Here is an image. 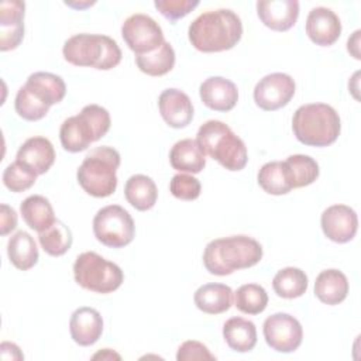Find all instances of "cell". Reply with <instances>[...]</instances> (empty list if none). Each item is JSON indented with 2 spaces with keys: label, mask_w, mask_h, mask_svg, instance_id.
I'll use <instances>...</instances> for the list:
<instances>
[{
  "label": "cell",
  "mask_w": 361,
  "mask_h": 361,
  "mask_svg": "<svg viewBox=\"0 0 361 361\" xmlns=\"http://www.w3.org/2000/svg\"><path fill=\"white\" fill-rule=\"evenodd\" d=\"M189 41L200 52L231 49L241 39L243 23L230 8L202 13L189 25Z\"/></svg>",
  "instance_id": "6da1fadb"
},
{
  "label": "cell",
  "mask_w": 361,
  "mask_h": 361,
  "mask_svg": "<svg viewBox=\"0 0 361 361\" xmlns=\"http://www.w3.org/2000/svg\"><path fill=\"white\" fill-rule=\"evenodd\" d=\"M262 258V245L248 235H230L212 240L203 252V265L212 275L226 276L237 269L257 265Z\"/></svg>",
  "instance_id": "7a4b0ae2"
},
{
  "label": "cell",
  "mask_w": 361,
  "mask_h": 361,
  "mask_svg": "<svg viewBox=\"0 0 361 361\" xmlns=\"http://www.w3.org/2000/svg\"><path fill=\"white\" fill-rule=\"evenodd\" d=\"M292 130L296 140L309 147L331 145L340 135L338 113L324 103L300 106L292 117Z\"/></svg>",
  "instance_id": "3957f363"
},
{
  "label": "cell",
  "mask_w": 361,
  "mask_h": 361,
  "mask_svg": "<svg viewBox=\"0 0 361 361\" xmlns=\"http://www.w3.org/2000/svg\"><path fill=\"white\" fill-rule=\"evenodd\" d=\"M204 155L216 159L227 171H241L247 165L248 154L244 141L219 120L203 123L196 134Z\"/></svg>",
  "instance_id": "277c9868"
},
{
  "label": "cell",
  "mask_w": 361,
  "mask_h": 361,
  "mask_svg": "<svg viewBox=\"0 0 361 361\" xmlns=\"http://www.w3.org/2000/svg\"><path fill=\"white\" fill-rule=\"evenodd\" d=\"M65 61L75 66H90L99 71L116 68L121 61L118 44L103 34H76L63 44Z\"/></svg>",
  "instance_id": "5b68a950"
},
{
  "label": "cell",
  "mask_w": 361,
  "mask_h": 361,
  "mask_svg": "<svg viewBox=\"0 0 361 361\" xmlns=\"http://www.w3.org/2000/svg\"><path fill=\"white\" fill-rule=\"evenodd\" d=\"M120 161L118 151L111 147L102 145L90 149L76 172L80 188L94 197L113 195L117 188L116 172Z\"/></svg>",
  "instance_id": "8992f818"
},
{
  "label": "cell",
  "mask_w": 361,
  "mask_h": 361,
  "mask_svg": "<svg viewBox=\"0 0 361 361\" xmlns=\"http://www.w3.org/2000/svg\"><path fill=\"white\" fill-rule=\"evenodd\" d=\"M110 114L99 104L85 106L79 114L63 120L59 128V140L65 151L80 152L100 140L110 130Z\"/></svg>",
  "instance_id": "52a82bcc"
},
{
  "label": "cell",
  "mask_w": 361,
  "mask_h": 361,
  "mask_svg": "<svg viewBox=\"0 0 361 361\" xmlns=\"http://www.w3.org/2000/svg\"><path fill=\"white\" fill-rule=\"evenodd\" d=\"M73 276L83 289L102 295L117 290L124 281L121 268L94 251H85L76 257Z\"/></svg>",
  "instance_id": "ba28073f"
},
{
  "label": "cell",
  "mask_w": 361,
  "mask_h": 361,
  "mask_svg": "<svg viewBox=\"0 0 361 361\" xmlns=\"http://www.w3.org/2000/svg\"><path fill=\"white\" fill-rule=\"evenodd\" d=\"M93 234L103 245L121 248L134 240L135 224L124 207L109 204L96 213L93 219Z\"/></svg>",
  "instance_id": "9c48e42d"
},
{
  "label": "cell",
  "mask_w": 361,
  "mask_h": 361,
  "mask_svg": "<svg viewBox=\"0 0 361 361\" xmlns=\"http://www.w3.org/2000/svg\"><path fill=\"white\" fill-rule=\"evenodd\" d=\"M121 37L135 55H142L158 49L164 39L159 24L147 14H133L121 25Z\"/></svg>",
  "instance_id": "30bf717a"
},
{
  "label": "cell",
  "mask_w": 361,
  "mask_h": 361,
  "mask_svg": "<svg viewBox=\"0 0 361 361\" xmlns=\"http://www.w3.org/2000/svg\"><path fill=\"white\" fill-rule=\"evenodd\" d=\"M262 333L267 344L278 353H293L303 338L302 324L289 313H274L265 319Z\"/></svg>",
  "instance_id": "8fae6325"
},
{
  "label": "cell",
  "mask_w": 361,
  "mask_h": 361,
  "mask_svg": "<svg viewBox=\"0 0 361 361\" xmlns=\"http://www.w3.org/2000/svg\"><path fill=\"white\" fill-rule=\"evenodd\" d=\"M296 90L295 80L288 73L274 72L262 79L254 87L255 104L265 110L274 111L286 106Z\"/></svg>",
  "instance_id": "7c38bea8"
},
{
  "label": "cell",
  "mask_w": 361,
  "mask_h": 361,
  "mask_svg": "<svg viewBox=\"0 0 361 361\" xmlns=\"http://www.w3.org/2000/svg\"><path fill=\"white\" fill-rule=\"evenodd\" d=\"M320 224L329 240L344 244L355 237L358 230V217L350 206L333 204L322 213Z\"/></svg>",
  "instance_id": "4fadbf2b"
},
{
  "label": "cell",
  "mask_w": 361,
  "mask_h": 361,
  "mask_svg": "<svg viewBox=\"0 0 361 361\" xmlns=\"http://www.w3.org/2000/svg\"><path fill=\"white\" fill-rule=\"evenodd\" d=\"M25 3L4 0L0 3V49H16L24 37Z\"/></svg>",
  "instance_id": "5bb4252c"
},
{
  "label": "cell",
  "mask_w": 361,
  "mask_h": 361,
  "mask_svg": "<svg viewBox=\"0 0 361 361\" xmlns=\"http://www.w3.org/2000/svg\"><path fill=\"white\" fill-rule=\"evenodd\" d=\"M23 89L27 94L44 107H51L63 100L66 85L59 75L51 72H34L27 78Z\"/></svg>",
  "instance_id": "9a60e30c"
},
{
  "label": "cell",
  "mask_w": 361,
  "mask_h": 361,
  "mask_svg": "<svg viewBox=\"0 0 361 361\" xmlns=\"http://www.w3.org/2000/svg\"><path fill=\"white\" fill-rule=\"evenodd\" d=\"M306 34L316 45H333L341 35L338 16L327 7L312 8L306 18Z\"/></svg>",
  "instance_id": "2e32d148"
},
{
  "label": "cell",
  "mask_w": 361,
  "mask_h": 361,
  "mask_svg": "<svg viewBox=\"0 0 361 361\" xmlns=\"http://www.w3.org/2000/svg\"><path fill=\"white\" fill-rule=\"evenodd\" d=\"M158 107L161 117L172 128H185L193 118V104L189 96L175 87L165 89L159 94Z\"/></svg>",
  "instance_id": "e0dca14e"
},
{
  "label": "cell",
  "mask_w": 361,
  "mask_h": 361,
  "mask_svg": "<svg viewBox=\"0 0 361 361\" xmlns=\"http://www.w3.org/2000/svg\"><path fill=\"white\" fill-rule=\"evenodd\" d=\"M257 14L265 27L274 31H288L298 21L299 1L296 0L257 1Z\"/></svg>",
  "instance_id": "ac0fdd59"
},
{
  "label": "cell",
  "mask_w": 361,
  "mask_h": 361,
  "mask_svg": "<svg viewBox=\"0 0 361 361\" xmlns=\"http://www.w3.org/2000/svg\"><path fill=\"white\" fill-rule=\"evenodd\" d=\"M199 94L203 104L214 111H230L238 102L237 86L223 76L207 78L200 85Z\"/></svg>",
  "instance_id": "d6986e66"
},
{
  "label": "cell",
  "mask_w": 361,
  "mask_h": 361,
  "mask_svg": "<svg viewBox=\"0 0 361 361\" xmlns=\"http://www.w3.org/2000/svg\"><path fill=\"white\" fill-rule=\"evenodd\" d=\"M69 331L76 344L83 347L94 344L103 333L102 314L89 306L78 307L71 316Z\"/></svg>",
  "instance_id": "ffe728a7"
},
{
  "label": "cell",
  "mask_w": 361,
  "mask_h": 361,
  "mask_svg": "<svg viewBox=\"0 0 361 361\" xmlns=\"http://www.w3.org/2000/svg\"><path fill=\"white\" fill-rule=\"evenodd\" d=\"M16 161L24 164L37 175H42L48 172L55 162L54 145L45 137H31L18 148Z\"/></svg>",
  "instance_id": "44dd1931"
},
{
  "label": "cell",
  "mask_w": 361,
  "mask_h": 361,
  "mask_svg": "<svg viewBox=\"0 0 361 361\" xmlns=\"http://www.w3.org/2000/svg\"><path fill=\"white\" fill-rule=\"evenodd\" d=\"M233 290L224 283H204L195 292L193 300L199 310L207 314H220L233 305Z\"/></svg>",
  "instance_id": "7402d4cb"
},
{
  "label": "cell",
  "mask_w": 361,
  "mask_h": 361,
  "mask_svg": "<svg viewBox=\"0 0 361 361\" xmlns=\"http://www.w3.org/2000/svg\"><path fill=\"white\" fill-rule=\"evenodd\" d=\"M169 162L179 172L199 173L206 166V155L196 140L183 138L171 148Z\"/></svg>",
  "instance_id": "603a6c76"
},
{
  "label": "cell",
  "mask_w": 361,
  "mask_h": 361,
  "mask_svg": "<svg viewBox=\"0 0 361 361\" xmlns=\"http://www.w3.org/2000/svg\"><path fill=\"white\" fill-rule=\"evenodd\" d=\"M316 298L330 306L341 303L348 295V279L338 269H324L314 281Z\"/></svg>",
  "instance_id": "cb8c5ba5"
},
{
  "label": "cell",
  "mask_w": 361,
  "mask_h": 361,
  "mask_svg": "<svg viewBox=\"0 0 361 361\" xmlns=\"http://www.w3.org/2000/svg\"><path fill=\"white\" fill-rule=\"evenodd\" d=\"M124 196L134 209L145 212L155 206L158 199V189L149 176L137 173L127 179L124 185Z\"/></svg>",
  "instance_id": "d4e9b609"
},
{
  "label": "cell",
  "mask_w": 361,
  "mask_h": 361,
  "mask_svg": "<svg viewBox=\"0 0 361 361\" xmlns=\"http://www.w3.org/2000/svg\"><path fill=\"white\" fill-rule=\"evenodd\" d=\"M223 337L231 350L248 353L257 344V329L251 320L231 317L223 324Z\"/></svg>",
  "instance_id": "484cf974"
},
{
  "label": "cell",
  "mask_w": 361,
  "mask_h": 361,
  "mask_svg": "<svg viewBox=\"0 0 361 361\" xmlns=\"http://www.w3.org/2000/svg\"><path fill=\"white\" fill-rule=\"evenodd\" d=\"M20 213L27 226L38 233L47 230L55 223V213L49 200L41 195H32L20 204Z\"/></svg>",
  "instance_id": "4316f807"
},
{
  "label": "cell",
  "mask_w": 361,
  "mask_h": 361,
  "mask_svg": "<svg viewBox=\"0 0 361 361\" xmlns=\"http://www.w3.org/2000/svg\"><path fill=\"white\" fill-rule=\"evenodd\" d=\"M258 183L269 195H286L293 189L292 178L285 161H271L258 171Z\"/></svg>",
  "instance_id": "83f0119b"
},
{
  "label": "cell",
  "mask_w": 361,
  "mask_h": 361,
  "mask_svg": "<svg viewBox=\"0 0 361 361\" xmlns=\"http://www.w3.org/2000/svg\"><path fill=\"white\" fill-rule=\"evenodd\" d=\"M7 255L10 262L21 271L31 269L38 262L37 244L27 231H17L8 238Z\"/></svg>",
  "instance_id": "f1b7e54d"
},
{
  "label": "cell",
  "mask_w": 361,
  "mask_h": 361,
  "mask_svg": "<svg viewBox=\"0 0 361 361\" xmlns=\"http://www.w3.org/2000/svg\"><path fill=\"white\" fill-rule=\"evenodd\" d=\"M135 63L138 69L149 76H162L172 71L175 65V51L168 41L148 54L135 55Z\"/></svg>",
  "instance_id": "f546056e"
},
{
  "label": "cell",
  "mask_w": 361,
  "mask_h": 361,
  "mask_svg": "<svg viewBox=\"0 0 361 361\" xmlns=\"http://www.w3.org/2000/svg\"><path fill=\"white\" fill-rule=\"evenodd\" d=\"M307 282L309 281L305 271L295 267H286L275 274L272 288L279 298L295 299L306 292Z\"/></svg>",
  "instance_id": "4dcf8cb0"
},
{
  "label": "cell",
  "mask_w": 361,
  "mask_h": 361,
  "mask_svg": "<svg viewBox=\"0 0 361 361\" xmlns=\"http://www.w3.org/2000/svg\"><path fill=\"white\" fill-rule=\"evenodd\" d=\"M38 241L47 254L61 257L72 247L73 237L71 228L63 221L55 220L51 227L38 233Z\"/></svg>",
  "instance_id": "1f68e13d"
},
{
  "label": "cell",
  "mask_w": 361,
  "mask_h": 361,
  "mask_svg": "<svg viewBox=\"0 0 361 361\" xmlns=\"http://www.w3.org/2000/svg\"><path fill=\"white\" fill-rule=\"evenodd\" d=\"M233 302L245 314H259L268 305V293L258 283H245L234 292Z\"/></svg>",
  "instance_id": "d6a6232c"
},
{
  "label": "cell",
  "mask_w": 361,
  "mask_h": 361,
  "mask_svg": "<svg viewBox=\"0 0 361 361\" xmlns=\"http://www.w3.org/2000/svg\"><path fill=\"white\" fill-rule=\"evenodd\" d=\"M286 165L292 178V185L295 188H303L313 183L319 176V165L317 162L303 154L289 155L286 158Z\"/></svg>",
  "instance_id": "836d02e7"
},
{
  "label": "cell",
  "mask_w": 361,
  "mask_h": 361,
  "mask_svg": "<svg viewBox=\"0 0 361 361\" xmlns=\"http://www.w3.org/2000/svg\"><path fill=\"white\" fill-rule=\"evenodd\" d=\"M37 176L38 175L32 169H30L28 166H25L18 161H14L4 169L3 183L11 192L20 193L30 189L35 183Z\"/></svg>",
  "instance_id": "e575fe53"
},
{
  "label": "cell",
  "mask_w": 361,
  "mask_h": 361,
  "mask_svg": "<svg viewBox=\"0 0 361 361\" xmlns=\"http://www.w3.org/2000/svg\"><path fill=\"white\" fill-rule=\"evenodd\" d=\"M171 193L180 200H195L200 196V182L192 175L176 173L169 182Z\"/></svg>",
  "instance_id": "d590c367"
},
{
  "label": "cell",
  "mask_w": 361,
  "mask_h": 361,
  "mask_svg": "<svg viewBox=\"0 0 361 361\" xmlns=\"http://www.w3.org/2000/svg\"><path fill=\"white\" fill-rule=\"evenodd\" d=\"M155 8L168 20L176 21L199 6L197 0H155Z\"/></svg>",
  "instance_id": "8d00e7d4"
},
{
  "label": "cell",
  "mask_w": 361,
  "mask_h": 361,
  "mask_svg": "<svg viewBox=\"0 0 361 361\" xmlns=\"http://www.w3.org/2000/svg\"><path fill=\"white\" fill-rule=\"evenodd\" d=\"M178 361H190V360H216V357L209 351V348L196 340H188L182 343L176 353Z\"/></svg>",
  "instance_id": "74e56055"
},
{
  "label": "cell",
  "mask_w": 361,
  "mask_h": 361,
  "mask_svg": "<svg viewBox=\"0 0 361 361\" xmlns=\"http://www.w3.org/2000/svg\"><path fill=\"white\" fill-rule=\"evenodd\" d=\"M17 227V213L13 207L7 204H1V214H0V234L6 235Z\"/></svg>",
  "instance_id": "f35d334b"
},
{
  "label": "cell",
  "mask_w": 361,
  "mask_h": 361,
  "mask_svg": "<svg viewBox=\"0 0 361 361\" xmlns=\"http://www.w3.org/2000/svg\"><path fill=\"white\" fill-rule=\"evenodd\" d=\"M0 355L3 360H23L24 355L14 343L3 341L0 345Z\"/></svg>",
  "instance_id": "ab89813d"
},
{
  "label": "cell",
  "mask_w": 361,
  "mask_h": 361,
  "mask_svg": "<svg viewBox=\"0 0 361 361\" xmlns=\"http://www.w3.org/2000/svg\"><path fill=\"white\" fill-rule=\"evenodd\" d=\"M358 38H360V30H357L354 32V35L351 38H348V42H347V49L348 52L353 54V56L355 59H360V52H358Z\"/></svg>",
  "instance_id": "60d3db41"
},
{
  "label": "cell",
  "mask_w": 361,
  "mask_h": 361,
  "mask_svg": "<svg viewBox=\"0 0 361 361\" xmlns=\"http://www.w3.org/2000/svg\"><path fill=\"white\" fill-rule=\"evenodd\" d=\"M93 358H116V360H120V355L118 354H116L114 351H111L110 348H104L103 351H100V353H97V354H94L93 355Z\"/></svg>",
  "instance_id": "b9f144b4"
},
{
  "label": "cell",
  "mask_w": 361,
  "mask_h": 361,
  "mask_svg": "<svg viewBox=\"0 0 361 361\" xmlns=\"http://www.w3.org/2000/svg\"><path fill=\"white\" fill-rule=\"evenodd\" d=\"M66 6L69 7H75V8H85V7H89L92 4H94V1H85V3H73V1H65Z\"/></svg>",
  "instance_id": "7bdbcfd3"
}]
</instances>
